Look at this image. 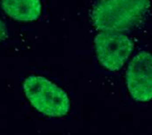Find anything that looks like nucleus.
Instances as JSON below:
<instances>
[{"label":"nucleus","mask_w":152,"mask_h":135,"mask_svg":"<svg viewBox=\"0 0 152 135\" xmlns=\"http://www.w3.org/2000/svg\"><path fill=\"white\" fill-rule=\"evenodd\" d=\"M149 7L150 0H97L91 19L101 32L126 31L144 19Z\"/></svg>","instance_id":"f257e3e1"},{"label":"nucleus","mask_w":152,"mask_h":135,"mask_svg":"<svg viewBox=\"0 0 152 135\" xmlns=\"http://www.w3.org/2000/svg\"><path fill=\"white\" fill-rule=\"evenodd\" d=\"M3 11L18 21H34L41 15L42 6L40 0H2Z\"/></svg>","instance_id":"39448f33"},{"label":"nucleus","mask_w":152,"mask_h":135,"mask_svg":"<svg viewBox=\"0 0 152 135\" xmlns=\"http://www.w3.org/2000/svg\"><path fill=\"white\" fill-rule=\"evenodd\" d=\"M94 42L98 60L110 71L120 70L133 50L131 40L120 32H101Z\"/></svg>","instance_id":"7ed1b4c3"},{"label":"nucleus","mask_w":152,"mask_h":135,"mask_svg":"<svg viewBox=\"0 0 152 135\" xmlns=\"http://www.w3.org/2000/svg\"><path fill=\"white\" fill-rule=\"evenodd\" d=\"M125 78L128 91L134 100H152V55L145 51L137 54L128 65Z\"/></svg>","instance_id":"20e7f679"},{"label":"nucleus","mask_w":152,"mask_h":135,"mask_svg":"<svg viewBox=\"0 0 152 135\" xmlns=\"http://www.w3.org/2000/svg\"><path fill=\"white\" fill-rule=\"evenodd\" d=\"M28 101L37 111L50 117L65 116L70 109L67 93L41 76H30L23 84Z\"/></svg>","instance_id":"f03ea898"},{"label":"nucleus","mask_w":152,"mask_h":135,"mask_svg":"<svg viewBox=\"0 0 152 135\" xmlns=\"http://www.w3.org/2000/svg\"><path fill=\"white\" fill-rule=\"evenodd\" d=\"M7 37V29L6 25L3 22L2 19L0 18V42L3 41Z\"/></svg>","instance_id":"423d86ee"}]
</instances>
